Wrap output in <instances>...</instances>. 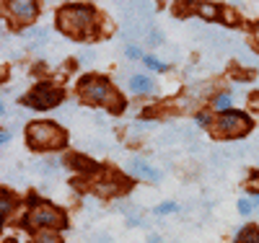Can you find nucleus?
Returning a JSON list of instances; mask_svg holds the SVG:
<instances>
[{
	"mask_svg": "<svg viewBox=\"0 0 259 243\" xmlns=\"http://www.w3.org/2000/svg\"><path fill=\"white\" fill-rule=\"evenodd\" d=\"M94 21V8L91 6H65L57 13V26L62 34H70L75 39L85 36Z\"/></svg>",
	"mask_w": 259,
	"mask_h": 243,
	"instance_id": "nucleus-1",
	"label": "nucleus"
},
{
	"mask_svg": "<svg viewBox=\"0 0 259 243\" xmlns=\"http://www.w3.org/2000/svg\"><path fill=\"white\" fill-rule=\"evenodd\" d=\"M26 135H29V145L36 150H60L68 145L65 129H60L52 122H31L26 127Z\"/></svg>",
	"mask_w": 259,
	"mask_h": 243,
	"instance_id": "nucleus-2",
	"label": "nucleus"
},
{
	"mask_svg": "<svg viewBox=\"0 0 259 243\" xmlns=\"http://www.w3.org/2000/svg\"><path fill=\"white\" fill-rule=\"evenodd\" d=\"M78 91L85 101H91V104H104V106L112 104V112H122V106H124L122 99H117V91L101 78H83Z\"/></svg>",
	"mask_w": 259,
	"mask_h": 243,
	"instance_id": "nucleus-3",
	"label": "nucleus"
},
{
	"mask_svg": "<svg viewBox=\"0 0 259 243\" xmlns=\"http://www.w3.org/2000/svg\"><path fill=\"white\" fill-rule=\"evenodd\" d=\"M29 202H31V212H29L26 228H39V225L62 228V225H65V215H62L57 207H52V205H47V202H41L39 197H34V194H31Z\"/></svg>",
	"mask_w": 259,
	"mask_h": 243,
	"instance_id": "nucleus-4",
	"label": "nucleus"
},
{
	"mask_svg": "<svg viewBox=\"0 0 259 243\" xmlns=\"http://www.w3.org/2000/svg\"><path fill=\"white\" fill-rule=\"evenodd\" d=\"M212 129H215L218 137H244L251 129V119L241 112H226V114H221L218 119H215Z\"/></svg>",
	"mask_w": 259,
	"mask_h": 243,
	"instance_id": "nucleus-5",
	"label": "nucleus"
},
{
	"mask_svg": "<svg viewBox=\"0 0 259 243\" xmlns=\"http://www.w3.org/2000/svg\"><path fill=\"white\" fill-rule=\"evenodd\" d=\"M60 101H62V91H60V88H55V85H47V83L36 85L29 96H24V104H29L34 109H52Z\"/></svg>",
	"mask_w": 259,
	"mask_h": 243,
	"instance_id": "nucleus-6",
	"label": "nucleus"
},
{
	"mask_svg": "<svg viewBox=\"0 0 259 243\" xmlns=\"http://www.w3.org/2000/svg\"><path fill=\"white\" fill-rule=\"evenodd\" d=\"M8 13L16 18V21H34L36 16V3H31V0H11V3H6Z\"/></svg>",
	"mask_w": 259,
	"mask_h": 243,
	"instance_id": "nucleus-7",
	"label": "nucleus"
},
{
	"mask_svg": "<svg viewBox=\"0 0 259 243\" xmlns=\"http://www.w3.org/2000/svg\"><path fill=\"white\" fill-rule=\"evenodd\" d=\"M130 171H133L135 176H140V179H148V181H158L161 176H158V171L156 168H150L145 161H140V158H135L133 163H130Z\"/></svg>",
	"mask_w": 259,
	"mask_h": 243,
	"instance_id": "nucleus-8",
	"label": "nucleus"
},
{
	"mask_svg": "<svg viewBox=\"0 0 259 243\" xmlns=\"http://www.w3.org/2000/svg\"><path fill=\"white\" fill-rule=\"evenodd\" d=\"M130 88L138 91V93H150L156 85H153V80L145 78V75H133V78H130Z\"/></svg>",
	"mask_w": 259,
	"mask_h": 243,
	"instance_id": "nucleus-9",
	"label": "nucleus"
},
{
	"mask_svg": "<svg viewBox=\"0 0 259 243\" xmlns=\"http://www.w3.org/2000/svg\"><path fill=\"white\" fill-rule=\"evenodd\" d=\"M236 243H259V230L256 228H244L236 235Z\"/></svg>",
	"mask_w": 259,
	"mask_h": 243,
	"instance_id": "nucleus-10",
	"label": "nucleus"
},
{
	"mask_svg": "<svg viewBox=\"0 0 259 243\" xmlns=\"http://www.w3.org/2000/svg\"><path fill=\"white\" fill-rule=\"evenodd\" d=\"M68 163L75 166V168H83V171H96V163L94 161H85V158H78V156H73Z\"/></svg>",
	"mask_w": 259,
	"mask_h": 243,
	"instance_id": "nucleus-11",
	"label": "nucleus"
},
{
	"mask_svg": "<svg viewBox=\"0 0 259 243\" xmlns=\"http://www.w3.org/2000/svg\"><path fill=\"white\" fill-rule=\"evenodd\" d=\"M200 13L205 18H221V8L218 6H200Z\"/></svg>",
	"mask_w": 259,
	"mask_h": 243,
	"instance_id": "nucleus-12",
	"label": "nucleus"
},
{
	"mask_svg": "<svg viewBox=\"0 0 259 243\" xmlns=\"http://www.w3.org/2000/svg\"><path fill=\"white\" fill-rule=\"evenodd\" d=\"M145 65H148L150 70H158V73H163V70H166V62H161V60H156V57H150V55L145 57Z\"/></svg>",
	"mask_w": 259,
	"mask_h": 243,
	"instance_id": "nucleus-13",
	"label": "nucleus"
},
{
	"mask_svg": "<svg viewBox=\"0 0 259 243\" xmlns=\"http://www.w3.org/2000/svg\"><path fill=\"white\" fill-rule=\"evenodd\" d=\"M11 205H13V202H11V194H6V191H3V205H0V210H3V217L11 212Z\"/></svg>",
	"mask_w": 259,
	"mask_h": 243,
	"instance_id": "nucleus-14",
	"label": "nucleus"
},
{
	"mask_svg": "<svg viewBox=\"0 0 259 243\" xmlns=\"http://www.w3.org/2000/svg\"><path fill=\"white\" fill-rule=\"evenodd\" d=\"M174 210H177V205H174V202H163V205H158V210H156V212H158V215H166V212H174Z\"/></svg>",
	"mask_w": 259,
	"mask_h": 243,
	"instance_id": "nucleus-15",
	"label": "nucleus"
},
{
	"mask_svg": "<svg viewBox=\"0 0 259 243\" xmlns=\"http://www.w3.org/2000/svg\"><path fill=\"white\" fill-rule=\"evenodd\" d=\"M228 104H231V96H228V93H223V96L215 99V106H218V109H226Z\"/></svg>",
	"mask_w": 259,
	"mask_h": 243,
	"instance_id": "nucleus-16",
	"label": "nucleus"
},
{
	"mask_svg": "<svg viewBox=\"0 0 259 243\" xmlns=\"http://www.w3.org/2000/svg\"><path fill=\"white\" fill-rule=\"evenodd\" d=\"M39 243H60V238L55 233H45V235H39Z\"/></svg>",
	"mask_w": 259,
	"mask_h": 243,
	"instance_id": "nucleus-17",
	"label": "nucleus"
},
{
	"mask_svg": "<svg viewBox=\"0 0 259 243\" xmlns=\"http://www.w3.org/2000/svg\"><path fill=\"white\" fill-rule=\"evenodd\" d=\"M239 210H241L244 215H249L254 207H251V202H249V200H241V202H239Z\"/></svg>",
	"mask_w": 259,
	"mask_h": 243,
	"instance_id": "nucleus-18",
	"label": "nucleus"
},
{
	"mask_svg": "<svg viewBox=\"0 0 259 243\" xmlns=\"http://www.w3.org/2000/svg\"><path fill=\"white\" fill-rule=\"evenodd\" d=\"M249 106L254 109V112H259V93H254V96H249Z\"/></svg>",
	"mask_w": 259,
	"mask_h": 243,
	"instance_id": "nucleus-19",
	"label": "nucleus"
},
{
	"mask_svg": "<svg viewBox=\"0 0 259 243\" xmlns=\"http://www.w3.org/2000/svg\"><path fill=\"white\" fill-rule=\"evenodd\" d=\"M127 55L135 60V57H140V50H138V47H127Z\"/></svg>",
	"mask_w": 259,
	"mask_h": 243,
	"instance_id": "nucleus-20",
	"label": "nucleus"
},
{
	"mask_svg": "<svg viewBox=\"0 0 259 243\" xmlns=\"http://www.w3.org/2000/svg\"><path fill=\"white\" fill-rule=\"evenodd\" d=\"M8 140H11V135H8V132H0V142H3V145H6Z\"/></svg>",
	"mask_w": 259,
	"mask_h": 243,
	"instance_id": "nucleus-21",
	"label": "nucleus"
},
{
	"mask_svg": "<svg viewBox=\"0 0 259 243\" xmlns=\"http://www.w3.org/2000/svg\"><path fill=\"white\" fill-rule=\"evenodd\" d=\"M254 44H256V47H259V26L254 29Z\"/></svg>",
	"mask_w": 259,
	"mask_h": 243,
	"instance_id": "nucleus-22",
	"label": "nucleus"
},
{
	"mask_svg": "<svg viewBox=\"0 0 259 243\" xmlns=\"http://www.w3.org/2000/svg\"><path fill=\"white\" fill-rule=\"evenodd\" d=\"M150 243H161V238L158 235H150Z\"/></svg>",
	"mask_w": 259,
	"mask_h": 243,
	"instance_id": "nucleus-23",
	"label": "nucleus"
},
{
	"mask_svg": "<svg viewBox=\"0 0 259 243\" xmlns=\"http://www.w3.org/2000/svg\"><path fill=\"white\" fill-rule=\"evenodd\" d=\"M251 176H254V181H259V173H251Z\"/></svg>",
	"mask_w": 259,
	"mask_h": 243,
	"instance_id": "nucleus-24",
	"label": "nucleus"
}]
</instances>
